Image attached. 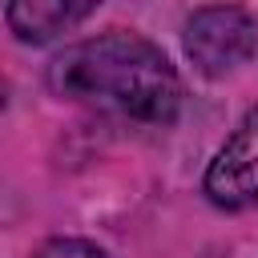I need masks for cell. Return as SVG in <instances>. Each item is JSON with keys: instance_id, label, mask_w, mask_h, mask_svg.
<instances>
[{"instance_id": "cell-2", "label": "cell", "mask_w": 258, "mask_h": 258, "mask_svg": "<svg viewBox=\"0 0 258 258\" xmlns=\"http://www.w3.org/2000/svg\"><path fill=\"white\" fill-rule=\"evenodd\" d=\"M181 44H185V56L194 60L198 73L226 77V73H238L258 52V24L246 8L210 4L185 20Z\"/></svg>"}, {"instance_id": "cell-4", "label": "cell", "mask_w": 258, "mask_h": 258, "mask_svg": "<svg viewBox=\"0 0 258 258\" xmlns=\"http://www.w3.org/2000/svg\"><path fill=\"white\" fill-rule=\"evenodd\" d=\"M101 0H8V28L24 44H48L77 28Z\"/></svg>"}, {"instance_id": "cell-5", "label": "cell", "mask_w": 258, "mask_h": 258, "mask_svg": "<svg viewBox=\"0 0 258 258\" xmlns=\"http://www.w3.org/2000/svg\"><path fill=\"white\" fill-rule=\"evenodd\" d=\"M28 258H109V254L97 242H89V238H48Z\"/></svg>"}, {"instance_id": "cell-3", "label": "cell", "mask_w": 258, "mask_h": 258, "mask_svg": "<svg viewBox=\"0 0 258 258\" xmlns=\"http://www.w3.org/2000/svg\"><path fill=\"white\" fill-rule=\"evenodd\" d=\"M202 189L218 210H246L258 202V105L238 121V129L214 153Z\"/></svg>"}, {"instance_id": "cell-1", "label": "cell", "mask_w": 258, "mask_h": 258, "mask_svg": "<svg viewBox=\"0 0 258 258\" xmlns=\"http://www.w3.org/2000/svg\"><path fill=\"white\" fill-rule=\"evenodd\" d=\"M48 89L60 101L137 125H169L181 109V77L137 32H105L52 56Z\"/></svg>"}]
</instances>
